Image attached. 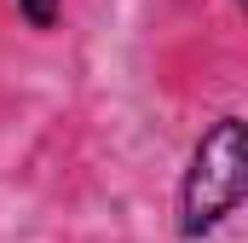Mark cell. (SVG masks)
<instances>
[{
  "label": "cell",
  "instance_id": "obj_3",
  "mask_svg": "<svg viewBox=\"0 0 248 243\" xmlns=\"http://www.w3.org/2000/svg\"><path fill=\"white\" fill-rule=\"evenodd\" d=\"M237 6H243V0H237Z\"/></svg>",
  "mask_w": 248,
  "mask_h": 243
},
{
  "label": "cell",
  "instance_id": "obj_2",
  "mask_svg": "<svg viewBox=\"0 0 248 243\" xmlns=\"http://www.w3.org/2000/svg\"><path fill=\"white\" fill-rule=\"evenodd\" d=\"M58 17H63V0H17V23L35 35H52Z\"/></svg>",
  "mask_w": 248,
  "mask_h": 243
},
{
  "label": "cell",
  "instance_id": "obj_1",
  "mask_svg": "<svg viewBox=\"0 0 248 243\" xmlns=\"http://www.w3.org/2000/svg\"><path fill=\"white\" fill-rule=\"evenodd\" d=\"M248 197V122L237 110L214 116L190 145L173 191V238L208 243Z\"/></svg>",
  "mask_w": 248,
  "mask_h": 243
}]
</instances>
